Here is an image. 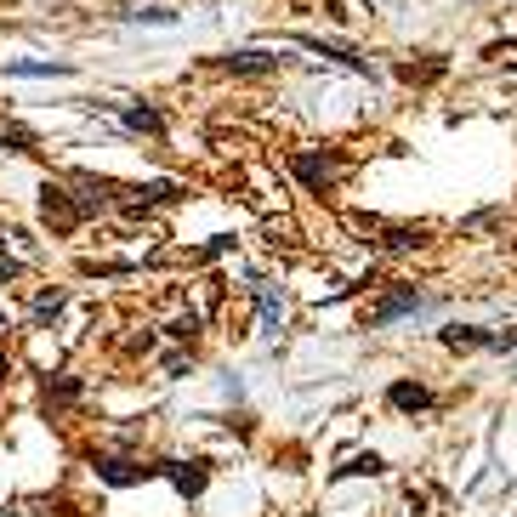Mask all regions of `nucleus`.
Instances as JSON below:
<instances>
[{
    "mask_svg": "<svg viewBox=\"0 0 517 517\" xmlns=\"http://www.w3.org/2000/svg\"><path fill=\"white\" fill-rule=\"evenodd\" d=\"M387 404L404 410V415H421V410H432V393L421 381H393V387H387Z\"/></svg>",
    "mask_w": 517,
    "mask_h": 517,
    "instance_id": "423d86ee",
    "label": "nucleus"
},
{
    "mask_svg": "<svg viewBox=\"0 0 517 517\" xmlns=\"http://www.w3.org/2000/svg\"><path fill=\"white\" fill-rule=\"evenodd\" d=\"M427 245V228H393L387 233V250H421Z\"/></svg>",
    "mask_w": 517,
    "mask_h": 517,
    "instance_id": "dca6fc26",
    "label": "nucleus"
},
{
    "mask_svg": "<svg viewBox=\"0 0 517 517\" xmlns=\"http://www.w3.org/2000/svg\"><path fill=\"white\" fill-rule=\"evenodd\" d=\"M404 313H421V290H393L387 302L370 313V324L381 330V324H393V319H404Z\"/></svg>",
    "mask_w": 517,
    "mask_h": 517,
    "instance_id": "6e6552de",
    "label": "nucleus"
},
{
    "mask_svg": "<svg viewBox=\"0 0 517 517\" xmlns=\"http://www.w3.org/2000/svg\"><path fill=\"white\" fill-rule=\"evenodd\" d=\"M120 125L125 131H143V137H160L165 131L160 108H148V103H120Z\"/></svg>",
    "mask_w": 517,
    "mask_h": 517,
    "instance_id": "1a4fd4ad",
    "label": "nucleus"
},
{
    "mask_svg": "<svg viewBox=\"0 0 517 517\" xmlns=\"http://www.w3.org/2000/svg\"><path fill=\"white\" fill-rule=\"evenodd\" d=\"M381 472V455H353L347 466H336V478H375Z\"/></svg>",
    "mask_w": 517,
    "mask_h": 517,
    "instance_id": "2eb2a0df",
    "label": "nucleus"
},
{
    "mask_svg": "<svg viewBox=\"0 0 517 517\" xmlns=\"http://www.w3.org/2000/svg\"><path fill=\"white\" fill-rule=\"evenodd\" d=\"M0 375H6V358H0Z\"/></svg>",
    "mask_w": 517,
    "mask_h": 517,
    "instance_id": "aec40b11",
    "label": "nucleus"
},
{
    "mask_svg": "<svg viewBox=\"0 0 517 517\" xmlns=\"http://www.w3.org/2000/svg\"><path fill=\"white\" fill-rule=\"evenodd\" d=\"M0 336H6V330H0Z\"/></svg>",
    "mask_w": 517,
    "mask_h": 517,
    "instance_id": "4be33fe9",
    "label": "nucleus"
},
{
    "mask_svg": "<svg viewBox=\"0 0 517 517\" xmlns=\"http://www.w3.org/2000/svg\"><path fill=\"white\" fill-rule=\"evenodd\" d=\"M290 171H296L313 194H324V188L336 182V160H330V154H307V148H296V154H290Z\"/></svg>",
    "mask_w": 517,
    "mask_h": 517,
    "instance_id": "f257e3e1",
    "label": "nucleus"
},
{
    "mask_svg": "<svg viewBox=\"0 0 517 517\" xmlns=\"http://www.w3.org/2000/svg\"><path fill=\"white\" fill-rule=\"evenodd\" d=\"M0 148H6V154H29V148H35V131H29V125H0Z\"/></svg>",
    "mask_w": 517,
    "mask_h": 517,
    "instance_id": "4468645a",
    "label": "nucleus"
},
{
    "mask_svg": "<svg viewBox=\"0 0 517 517\" xmlns=\"http://www.w3.org/2000/svg\"><path fill=\"white\" fill-rule=\"evenodd\" d=\"M296 46H307V52L330 57V63H341V69H353V74H370V63H364L353 46H336V40H319V35H296Z\"/></svg>",
    "mask_w": 517,
    "mask_h": 517,
    "instance_id": "39448f33",
    "label": "nucleus"
},
{
    "mask_svg": "<svg viewBox=\"0 0 517 517\" xmlns=\"http://www.w3.org/2000/svg\"><path fill=\"white\" fill-rule=\"evenodd\" d=\"M131 211H148V205H165V199H177V182H148V188H131Z\"/></svg>",
    "mask_w": 517,
    "mask_h": 517,
    "instance_id": "ddd939ff",
    "label": "nucleus"
},
{
    "mask_svg": "<svg viewBox=\"0 0 517 517\" xmlns=\"http://www.w3.org/2000/svg\"><path fill=\"white\" fill-rule=\"evenodd\" d=\"M97 478L114 483V489H131V483L160 478V466H137V461H114V455H103V461H97Z\"/></svg>",
    "mask_w": 517,
    "mask_h": 517,
    "instance_id": "7ed1b4c3",
    "label": "nucleus"
},
{
    "mask_svg": "<svg viewBox=\"0 0 517 517\" xmlns=\"http://www.w3.org/2000/svg\"><path fill=\"white\" fill-rule=\"evenodd\" d=\"M0 517H18V512H0Z\"/></svg>",
    "mask_w": 517,
    "mask_h": 517,
    "instance_id": "412c9836",
    "label": "nucleus"
},
{
    "mask_svg": "<svg viewBox=\"0 0 517 517\" xmlns=\"http://www.w3.org/2000/svg\"><path fill=\"white\" fill-rule=\"evenodd\" d=\"M40 216H46L52 228H74V222L86 216V205H80V199H69L63 188H52V182H46V194H40Z\"/></svg>",
    "mask_w": 517,
    "mask_h": 517,
    "instance_id": "f03ea898",
    "label": "nucleus"
},
{
    "mask_svg": "<svg viewBox=\"0 0 517 517\" xmlns=\"http://www.w3.org/2000/svg\"><path fill=\"white\" fill-rule=\"evenodd\" d=\"M63 302H69L63 290H46V296L35 302V319H40V324H46V319H57V313H63Z\"/></svg>",
    "mask_w": 517,
    "mask_h": 517,
    "instance_id": "f3484780",
    "label": "nucleus"
},
{
    "mask_svg": "<svg viewBox=\"0 0 517 517\" xmlns=\"http://www.w3.org/2000/svg\"><path fill=\"white\" fill-rule=\"evenodd\" d=\"M6 74H18V80H52V74H74L69 63H46V57H18V63H6Z\"/></svg>",
    "mask_w": 517,
    "mask_h": 517,
    "instance_id": "9b49d317",
    "label": "nucleus"
},
{
    "mask_svg": "<svg viewBox=\"0 0 517 517\" xmlns=\"http://www.w3.org/2000/svg\"><path fill=\"white\" fill-rule=\"evenodd\" d=\"M256 319H262V336H279V324H285L279 290H273V285H262V279H256Z\"/></svg>",
    "mask_w": 517,
    "mask_h": 517,
    "instance_id": "9d476101",
    "label": "nucleus"
},
{
    "mask_svg": "<svg viewBox=\"0 0 517 517\" xmlns=\"http://www.w3.org/2000/svg\"><path fill=\"white\" fill-rule=\"evenodd\" d=\"M125 18H143V23H177L171 12H165V6H131Z\"/></svg>",
    "mask_w": 517,
    "mask_h": 517,
    "instance_id": "6ab92c4d",
    "label": "nucleus"
},
{
    "mask_svg": "<svg viewBox=\"0 0 517 517\" xmlns=\"http://www.w3.org/2000/svg\"><path fill=\"white\" fill-rule=\"evenodd\" d=\"M500 330H472V324H449L444 330V347H495Z\"/></svg>",
    "mask_w": 517,
    "mask_h": 517,
    "instance_id": "f8f14e48",
    "label": "nucleus"
},
{
    "mask_svg": "<svg viewBox=\"0 0 517 517\" xmlns=\"http://www.w3.org/2000/svg\"><path fill=\"white\" fill-rule=\"evenodd\" d=\"M160 478H171L182 495L194 500V495H205V478H211V472H205V461H160Z\"/></svg>",
    "mask_w": 517,
    "mask_h": 517,
    "instance_id": "20e7f679",
    "label": "nucleus"
},
{
    "mask_svg": "<svg viewBox=\"0 0 517 517\" xmlns=\"http://www.w3.org/2000/svg\"><path fill=\"white\" fill-rule=\"evenodd\" d=\"M279 63H285V57L256 52V46H245V52H228V57H222V69H233V74H273Z\"/></svg>",
    "mask_w": 517,
    "mask_h": 517,
    "instance_id": "0eeeda50",
    "label": "nucleus"
},
{
    "mask_svg": "<svg viewBox=\"0 0 517 517\" xmlns=\"http://www.w3.org/2000/svg\"><path fill=\"white\" fill-rule=\"evenodd\" d=\"M165 336H177V341H194L199 336V313H182V319H171V330Z\"/></svg>",
    "mask_w": 517,
    "mask_h": 517,
    "instance_id": "a211bd4d",
    "label": "nucleus"
}]
</instances>
